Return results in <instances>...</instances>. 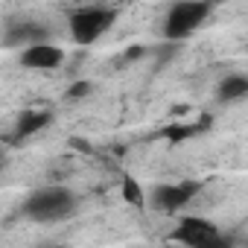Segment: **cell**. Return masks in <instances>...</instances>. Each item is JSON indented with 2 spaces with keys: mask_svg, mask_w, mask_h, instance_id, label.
Returning <instances> with one entry per match:
<instances>
[{
  "mask_svg": "<svg viewBox=\"0 0 248 248\" xmlns=\"http://www.w3.org/2000/svg\"><path fill=\"white\" fill-rule=\"evenodd\" d=\"M76 193H70L67 187H41L35 190L27 202H24V216L32 219V222H41V225H50V222H62V219H70L76 213Z\"/></svg>",
  "mask_w": 248,
  "mask_h": 248,
  "instance_id": "6da1fadb",
  "label": "cell"
},
{
  "mask_svg": "<svg viewBox=\"0 0 248 248\" xmlns=\"http://www.w3.org/2000/svg\"><path fill=\"white\" fill-rule=\"evenodd\" d=\"M213 12V0H178L164 15V38L167 41H181L193 35Z\"/></svg>",
  "mask_w": 248,
  "mask_h": 248,
  "instance_id": "7a4b0ae2",
  "label": "cell"
},
{
  "mask_svg": "<svg viewBox=\"0 0 248 248\" xmlns=\"http://www.w3.org/2000/svg\"><path fill=\"white\" fill-rule=\"evenodd\" d=\"M114 21H117V9L111 6H79L67 15V30L79 47H88L96 38H102L114 27Z\"/></svg>",
  "mask_w": 248,
  "mask_h": 248,
  "instance_id": "3957f363",
  "label": "cell"
},
{
  "mask_svg": "<svg viewBox=\"0 0 248 248\" xmlns=\"http://www.w3.org/2000/svg\"><path fill=\"white\" fill-rule=\"evenodd\" d=\"M172 242H181V245H193V248H213V245H225L219 228L204 219V216H181L178 225L172 228L170 233Z\"/></svg>",
  "mask_w": 248,
  "mask_h": 248,
  "instance_id": "277c9868",
  "label": "cell"
},
{
  "mask_svg": "<svg viewBox=\"0 0 248 248\" xmlns=\"http://www.w3.org/2000/svg\"><path fill=\"white\" fill-rule=\"evenodd\" d=\"M199 190H202V181H193V178L175 181V184H158L149 193V204L158 213H178L199 196Z\"/></svg>",
  "mask_w": 248,
  "mask_h": 248,
  "instance_id": "5b68a950",
  "label": "cell"
},
{
  "mask_svg": "<svg viewBox=\"0 0 248 248\" xmlns=\"http://www.w3.org/2000/svg\"><path fill=\"white\" fill-rule=\"evenodd\" d=\"M64 62V50L56 47L53 41H38L21 50V64L27 70H56Z\"/></svg>",
  "mask_w": 248,
  "mask_h": 248,
  "instance_id": "8992f818",
  "label": "cell"
},
{
  "mask_svg": "<svg viewBox=\"0 0 248 248\" xmlns=\"http://www.w3.org/2000/svg\"><path fill=\"white\" fill-rule=\"evenodd\" d=\"M38 41H50V30L44 24H35V21H18L6 30V47H30V44H38Z\"/></svg>",
  "mask_w": 248,
  "mask_h": 248,
  "instance_id": "52a82bcc",
  "label": "cell"
},
{
  "mask_svg": "<svg viewBox=\"0 0 248 248\" xmlns=\"http://www.w3.org/2000/svg\"><path fill=\"white\" fill-rule=\"evenodd\" d=\"M248 96V76L245 73H231L216 85V99L219 102H239Z\"/></svg>",
  "mask_w": 248,
  "mask_h": 248,
  "instance_id": "ba28073f",
  "label": "cell"
},
{
  "mask_svg": "<svg viewBox=\"0 0 248 248\" xmlns=\"http://www.w3.org/2000/svg\"><path fill=\"white\" fill-rule=\"evenodd\" d=\"M50 123H53V114H50V111H38V108H30V111H24V114L18 117L15 135H18V138H32V135H38L41 129H47Z\"/></svg>",
  "mask_w": 248,
  "mask_h": 248,
  "instance_id": "9c48e42d",
  "label": "cell"
},
{
  "mask_svg": "<svg viewBox=\"0 0 248 248\" xmlns=\"http://www.w3.org/2000/svg\"><path fill=\"white\" fill-rule=\"evenodd\" d=\"M123 199H126L132 207H143V204H146V193H143L140 184H138L135 178H129V175L123 178Z\"/></svg>",
  "mask_w": 248,
  "mask_h": 248,
  "instance_id": "30bf717a",
  "label": "cell"
}]
</instances>
